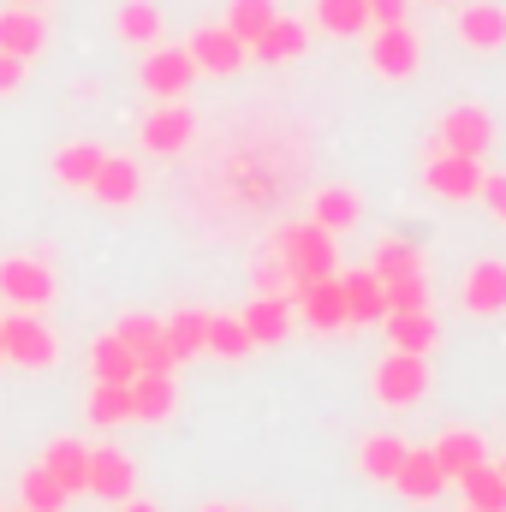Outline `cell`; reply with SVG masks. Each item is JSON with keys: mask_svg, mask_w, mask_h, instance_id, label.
Masks as SVG:
<instances>
[{"mask_svg": "<svg viewBox=\"0 0 506 512\" xmlns=\"http://www.w3.org/2000/svg\"><path fill=\"white\" fill-rule=\"evenodd\" d=\"M459 42L477 48V54L506 48V6L501 0H471V6H459Z\"/></svg>", "mask_w": 506, "mask_h": 512, "instance_id": "ac0fdd59", "label": "cell"}, {"mask_svg": "<svg viewBox=\"0 0 506 512\" xmlns=\"http://www.w3.org/2000/svg\"><path fill=\"white\" fill-rule=\"evenodd\" d=\"M24 84V60L18 54H0V96H12Z\"/></svg>", "mask_w": 506, "mask_h": 512, "instance_id": "b9f144b4", "label": "cell"}, {"mask_svg": "<svg viewBox=\"0 0 506 512\" xmlns=\"http://www.w3.org/2000/svg\"><path fill=\"white\" fill-rule=\"evenodd\" d=\"M84 417H90V423H102V429L131 423V382H96V387H90Z\"/></svg>", "mask_w": 506, "mask_h": 512, "instance_id": "836d02e7", "label": "cell"}, {"mask_svg": "<svg viewBox=\"0 0 506 512\" xmlns=\"http://www.w3.org/2000/svg\"><path fill=\"white\" fill-rule=\"evenodd\" d=\"M209 352H215V358H227V364H239V358L251 352L245 322H239V316H209Z\"/></svg>", "mask_w": 506, "mask_h": 512, "instance_id": "74e56055", "label": "cell"}, {"mask_svg": "<svg viewBox=\"0 0 506 512\" xmlns=\"http://www.w3.org/2000/svg\"><path fill=\"white\" fill-rule=\"evenodd\" d=\"M42 471H48L66 495H84V477H90V447H84V441H72V435H60V441H48Z\"/></svg>", "mask_w": 506, "mask_h": 512, "instance_id": "44dd1931", "label": "cell"}, {"mask_svg": "<svg viewBox=\"0 0 506 512\" xmlns=\"http://www.w3.org/2000/svg\"><path fill=\"white\" fill-rule=\"evenodd\" d=\"M381 292H387V310H429V280H423V274L381 280Z\"/></svg>", "mask_w": 506, "mask_h": 512, "instance_id": "f35d334b", "label": "cell"}, {"mask_svg": "<svg viewBox=\"0 0 506 512\" xmlns=\"http://www.w3.org/2000/svg\"><path fill=\"white\" fill-rule=\"evenodd\" d=\"M459 304H465L471 316H506V262L501 256H477V262L465 268Z\"/></svg>", "mask_w": 506, "mask_h": 512, "instance_id": "4fadbf2b", "label": "cell"}, {"mask_svg": "<svg viewBox=\"0 0 506 512\" xmlns=\"http://www.w3.org/2000/svg\"><path fill=\"white\" fill-rule=\"evenodd\" d=\"M185 54L197 60V72H209V78H233V72L245 66V54H251V48H245L227 24H203V30L185 42Z\"/></svg>", "mask_w": 506, "mask_h": 512, "instance_id": "30bf717a", "label": "cell"}, {"mask_svg": "<svg viewBox=\"0 0 506 512\" xmlns=\"http://www.w3.org/2000/svg\"><path fill=\"white\" fill-rule=\"evenodd\" d=\"M173 376H149V370H137L131 376V417L137 423H167L173 417Z\"/></svg>", "mask_w": 506, "mask_h": 512, "instance_id": "d4e9b609", "label": "cell"}, {"mask_svg": "<svg viewBox=\"0 0 506 512\" xmlns=\"http://www.w3.org/2000/svg\"><path fill=\"white\" fill-rule=\"evenodd\" d=\"M310 221H316L322 233H352V227L364 221V203H358L352 185H322V191L310 197Z\"/></svg>", "mask_w": 506, "mask_h": 512, "instance_id": "ffe728a7", "label": "cell"}, {"mask_svg": "<svg viewBox=\"0 0 506 512\" xmlns=\"http://www.w3.org/2000/svg\"><path fill=\"white\" fill-rule=\"evenodd\" d=\"M239 322H245L251 346H280V340L292 334V298H280V292H256L251 304L239 310Z\"/></svg>", "mask_w": 506, "mask_h": 512, "instance_id": "2e32d148", "label": "cell"}, {"mask_svg": "<svg viewBox=\"0 0 506 512\" xmlns=\"http://www.w3.org/2000/svg\"><path fill=\"white\" fill-rule=\"evenodd\" d=\"M203 512H233V507H203Z\"/></svg>", "mask_w": 506, "mask_h": 512, "instance_id": "f6af8a7d", "label": "cell"}, {"mask_svg": "<svg viewBox=\"0 0 506 512\" xmlns=\"http://www.w3.org/2000/svg\"><path fill=\"white\" fill-rule=\"evenodd\" d=\"M84 495L96 501H131L137 495V465H131L120 447H90V477H84Z\"/></svg>", "mask_w": 506, "mask_h": 512, "instance_id": "7c38bea8", "label": "cell"}, {"mask_svg": "<svg viewBox=\"0 0 506 512\" xmlns=\"http://www.w3.org/2000/svg\"><path fill=\"white\" fill-rule=\"evenodd\" d=\"M370 268H376V280H405V274H423V251L411 239H381Z\"/></svg>", "mask_w": 506, "mask_h": 512, "instance_id": "e575fe53", "label": "cell"}, {"mask_svg": "<svg viewBox=\"0 0 506 512\" xmlns=\"http://www.w3.org/2000/svg\"><path fill=\"white\" fill-rule=\"evenodd\" d=\"M0 364H6V340H0Z\"/></svg>", "mask_w": 506, "mask_h": 512, "instance_id": "bcb514c9", "label": "cell"}, {"mask_svg": "<svg viewBox=\"0 0 506 512\" xmlns=\"http://www.w3.org/2000/svg\"><path fill=\"white\" fill-rule=\"evenodd\" d=\"M274 18H280V12H274V0H233V12H227V30H233V36L251 48V42L268 30V24H274Z\"/></svg>", "mask_w": 506, "mask_h": 512, "instance_id": "8d00e7d4", "label": "cell"}, {"mask_svg": "<svg viewBox=\"0 0 506 512\" xmlns=\"http://www.w3.org/2000/svg\"><path fill=\"white\" fill-rule=\"evenodd\" d=\"M435 459H441V471H447V483H459L471 465H483L489 453H483V435L477 429H447L441 441H435Z\"/></svg>", "mask_w": 506, "mask_h": 512, "instance_id": "484cf974", "label": "cell"}, {"mask_svg": "<svg viewBox=\"0 0 506 512\" xmlns=\"http://www.w3.org/2000/svg\"><path fill=\"white\" fill-rule=\"evenodd\" d=\"M292 304H298V316H304L316 334H334V328L352 322V316H346V286H340V274L310 280V286H292Z\"/></svg>", "mask_w": 506, "mask_h": 512, "instance_id": "8fae6325", "label": "cell"}, {"mask_svg": "<svg viewBox=\"0 0 506 512\" xmlns=\"http://www.w3.org/2000/svg\"><path fill=\"white\" fill-rule=\"evenodd\" d=\"M501 477H506V459H501Z\"/></svg>", "mask_w": 506, "mask_h": 512, "instance_id": "c3c4849f", "label": "cell"}, {"mask_svg": "<svg viewBox=\"0 0 506 512\" xmlns=\"http://www.w3.org/2000/svg\"><path fill=\"white\" fill-rule=\"evenodd\" d=\"M417 60H423V42H417L411 24H381V30H370V66H376L387 84L411 78Z\"/></svg>", "mask_w": 506, "mask_h": 512, "instance_id": "52a82bcc", "label": "cell"}, {"mask_svg": "<svg viewBox=\"0 0 506 512\" xmlns=\"http://www.w3.org/2000/svg\"><path fill=\"white\" fill-rule=\"evenodd\" d=\"M477 197H483V209L506 227V173H483V191Z\"/></svg>", "mask_w": 506, "mask_h": 512, "instance_id": "ab89813d", "label": "cell"}, {"mask_svg": "<svg viewBox=\"0 0 506 512\" xmlns=\"http://www.w3.org/2000/svg\"><path fill=\"white\" fill-rule=\"evenodd\" d=\"M137 191H143L137 161H126V155H102V167H96V179H90V197H96L102 209H126V203H137Z\"/></svg>", "mask_w": 506, "mask_h": 512, "instance_id": "d6986e66", "label": "cell"}, {"mask_svg": "<svg viewBox=\"0 0 506 512\" xmlns=\"http://www.w3.org/2000/svg\"><path fill=\"white\" fill-rule=\"evenodd\" d=\"M0 298L12 310H48L54 304V268L36 256H0Z\"/></svg>", "mask_w": 506, "mask_h": 512, "instance_id": "3957f363", "label": "cell"}, {"mask_svg": "<svg viewBox=\"0 0 506 512\" xmlns=\"http://www.w3.org/2000/svg\"><path fill=\"white\" fill-rule=\"evenodd\" d=\"M381 328H387V346H393V352H423V358H429V352L441 346L435 310H387Z\"/></svg>", "mask_w": 506, "mask_h": 512, "instance_id": "e0dca14e", "label": "cell"}, {"mask_svg": "<svg viewBox=\"0 0 506 512\" xmlns=\"http://www.w3.org/2000/svg\"><path fill=\"white\" fill-rule=\"evenodd\" d=\"M137 84L155 96V102H179L191 84H197V60L185 48H149L143 66H137Z\"/></svg>", "mask_w": 506, "mask_h": 512, "instance_id": "8992f818", "label": "cell"}, {"mask_svg": "<svg viewBox=\"0 0 506 512\" xmlns=\"http://www.w3.org/2000/svg\"><path fill=\"white\" fill-rule=\"evenodd\" d=\"M465 512H483V507H465Z\"/></svg>", "mask_w": 506, "mask_h": 512, "instance_id": "681fc988", "label": "cell"}, {"mask_svg": "<svg viewBox=\"0 0 506 512\" xmlns=\"http://www.w3.org/2000/svg\"><path fill=\"white\" fill-rule=\"evenodd\" d=\"M90 376H96V382H131V376H137V358L126 352L120 334H102V340L90 346Z\"/></svg>", "mask_w": 506, "mask_h": 512, "instance_id": "d6a6232c", "label": "cell"}, {"mask_svg": "<svg viewBox=\"0 0 506 512\" xmlns=\"http://www.w3.org/2000/svg\"><path fill=\"white\" fill-rule=\"evenodd\" d=\"M114 30H120V42H131V48H155L161 42V6L155 0H120Z\"/></svg>", "mask_w": 506, "mask_h": 512, "instance_id": "4316f807", "label": "cell"}, {"mask_svg": "<svg viewBox=\"0 0 506 512\" xmlns=\"http://www.w3.org/2000/svg\"><path fill=\"white\" fill-rule=\"evenodd\" d=\"M340 286H346V316L352 322H381L387 316V292H381L376 268H346Z\"/></svg>", "mask_w": 506, "mask_h": 512, "instance_id": "cb8c5ba5", "label": "cell"}, {"mask_svg": "<svg viewBox=\"0 0 506 512\" xmlns=\"http://www.w3.org/2000/svg\"><path fill=\"white\" fill-rule=\"evenodd\" d=\"M161 334H167L173 358H179V364H191V358H203V352H209V310H173V316L161 322Z\"/></svg>", "mask_w": 506, "mask_h": 512, "instance_id": "603a6c76", "label": "cell"}, {"mask_svg": "<svg viewBox=\"0 0 506 512\" xmlns=\"http://www.w3.org/2000/svg\"><path fill=\"white\" fill-rule=\"evenodd\" d=\"M370 6V30L381 24H405V12H411V0H364Z\"/></svg>", "mask_w": 506, "mask_h": 512, "instance_id": "60d3db41", "label": "cell"}, {"mask_svg": "<svg viewBox=\"0 0 506 512\" xmlns=\"http://www.w3.org/2000/svg\"><path fill=\"white\" fill-rule=\"evenodd\" d=\"M114 334L126 340V352L137 358V370H149V376H173V370H179V358H173V346H167V334H161L155 316H120Z\"/></svg>", "mask_w": 506, "mask_h": 512, "instance_id": "9c48e42d", "label": "cell"}, {"mask_svg": "<svg viewBox=\"0 0 506 512\" xmlns=\"http://www.w3.org/2000/svg\"><path fill=\"white\" fill-rule=\"evenodd\" d=\"M304 42H310V30H304L298 18H274V24L251 42V54H256V60H268V66H280V60H298V54H304Z\"/></svg>", "mask_w": 506, "mask_h": 512, "instance_id": "83f0119b", "label": "cell"}, {"mask_svg": "<svg viewBox=\"0 0 506 512\" xmlns=\"http://www.w3.org/2000/svg\"><path fill=\"white\" fill-rule=\"evenodd\" d=\"M423 185H429L435 197H447V203H471V197L483 191V161L435 149V155H429V167H423Z\"/></svg>", "mask_w": 506, "mask_h": 512, "instance_id": "ba28073f", "label": "cell"}, {"mask_svg": "<svg viewBox=\"0 0 506 512\" xmlns=\"http://www.w3.org/2000/svg\"><path fill=\"white\" fill-rule=\"evenodd\" d=\"M18 495H24V512H60L66 501H72V495H66V489H60V483L42 471V465H30V471H24Z\"/></svg>", "mask_w": 506, "mask_h": 512, "instance_id": "d590c367", "label": "cell"}, {"mask_svg": "<svg viewBox=\"0 0 506 512\" xmlns=\"http://www.w3.org/2000/svg\"><path fill=\"white\" fill-rule=\"evenodd\" d=\"M12 6H42V0H12Z\"/></svg>", "mask_w": 506, "mask_h": 512, "instance_id": "ee69618b", "label": "cell"}, {"mask_svg": "<svg viewBox=\"0 0 506 512\" xmlns=\"http://www.w3.org/2000/svg\"><path fill=\"white\" fill-rule=\"evenodd\" d=\"M0 340H6V364H18V370H48V364L60 358V340H54V328H48L36 310L6 316V322H0Z\"/></svg>", "mask_w": 506, "mask_h": 512, "instance_id": "7a4b0ae2", "label": "cell"}, {"mask_svg": "<svg viewBox=\"0 0 506 512\" xmlns=\"http://www.w3.org/2000/svg\"><path fill=\"white\" fill-rule=\"evenodd\" d=\"M96 167H102V143H66V149L54 155V179L72 185V191H90Z\"/></svg>", "mask_w": 506, "mask_h": 512, "instance_id": "4dcf8cb0", "label": "cell"}, {"mask_svg": "<svg viewBox=\"0 0 506 512\" xmlns=\"http://www.w3.org/2000/svg\"><path fill=\"white\" fill-rule=\"evenodd\" d=\"M358 465H364L370 483H393L399 465H405V441H399V435H370V441L358 447Z\"/></svg>", "mask_w": 506, "mask_h": 512, "instance_id": "1f68e13d", "label": "cell"}, {"mask_svg": "<svg viewBox=\"0 0 506 512\" xmlns=\"http://www.w3.org/2000/svg\"><path fill=\"white\" fill-rule=\"evenodd\" d=\"M137 137H143L149 155H179L197 137V114L185 102H161V108H149V120L137 126Z\"/></svg>", "mask_w": 506, "mask_h": 512, "instance_id": "5bb4252c", "label": "cell"}, {"mask_svg": "<svg viewBox=\"0 0 506 512\" xmlns=\"http://www.w3.org/2000/svg\"><path fill=\"white\" fill-rule=\"evenodd\" d=\"M274 256L286 262L292 286H310V280H328V274H340V256H334V233H322L316 221L280 227V233H274ZM286 298H292V292H286Z\"/></svg>", "mask_w": 506, "mask_h": 512, "instance_id": "6da1fadb", "label": "cell"}, {"mask_svg": "<svg viewBox=\"0 0 506 512\" xmlns=\"http://www.w3.org/2000/svg\"><path fill=\"white\" fill-rule=\"evenodd\" d=\"M381 405H417L423 393H429V358L423 352H387L376 364V376H370Z\"/></svg>", "mask_w": 506, "mask_h": 512, "instance_id": "277c9868", "label": "cell"}, {"mask_svg": "<svg viewBox=\"0 0 506 512\" xmlns=\"http://www.w3.org/2000/svg\"><path fill=\"white\" fill-rule=\"evenodd\" d=\"M316 30H328L334 42L364 36L370 30V6L364 0H316Z\"/></svg>", "mask_w": 506, "mask_h": 512, "instance_id": "f1b7e54d", "label": "cell"}, {"mask_svg": "<svg viewBox=\"0 0 506 512\" xmlns=\"http://www.w3.org/2000/svg\"><path fill=\"white\" fill-rule=\"evenodd\" d=\"M429 6H453V0H429Z\"/></svg>", "mask_w": 506, "mask_h": 512, "instance_id": "7dc6e473", "label": "cell"}, {"mask_svg": "<svg viewBox=\"0 0 506 512\" xmlns=\"http://www.w3.org/2000/svg\"><path fill=\"white\" fill-rule=\"evenodd\" d=\"M459 489H465V507H483V512H506V477L501 465H471L465 477H459Z\"/></svg>", "mask_w": 506, "mask_h": 512, "instance_id": "f546056e", "label": "cell"}, {"mask_svg": "<svg viewBox=\"0 0 506 512\" xmlns=\"http://www.w3.org/2000/svg\"><path fill=\"white\" fill-rule=\"evenodd\" d=\"M120 512H155V507H149V501H137V495H131V501H120Z\"/></svg>", "mask_w": 506, "mask_h": 512, "instance_id": "7bdbcfd3", "label": "cell"}, {"mask_svg": "<svg viewBox=\"0 0 506 512\" xmlns=\"http://www.w3.org/2000/svg\"><path fill=\"white\" fill-rule=\"evenodd\" d=\"M489 143H495V120H489L483 108H471V102H459V108H447V114L435 120V149H447V155L483 161Z\"/></svg>", "mask_w": 506, "mask_h": 512, "instance_id": "5b68a950", "label": "cell"}, {"mask_svg": "<svg viewBox=\"0 0 506 512\" xmlns=\"http://www.w3.org/2000/svg\"><path fill=\"white\" fill-rule=\"evenodd\" d=\"M42 42H48V24L36 18V6H0V54L30 60Z\"/></svg>", "mask_w": 506, "mask_h": 512, "instance_id": "7402d4cb", "label": "cell"}, {"mask_svg": "<svg viewBox=\"0 0 506 512\" xmlns=\"http://www.w3.org/2000/svg\"><path fill=\"white\" fill-rule=\"evenodd\" d=\"M393 489L411 501V507H429L441 489H447V471H441V459H435V447H405V465H399V477H393Z\"/></svg>", "mask_w": 506, "mask_h": 512, "instance_id": "9a60e30c", "label": "cell"}]
</instances>
